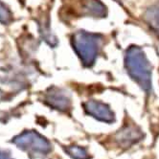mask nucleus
I'll use <instances>...</instances> for the list:
<instances>
[{
	"label": "nucleus",
	"mask_w": 159,
	"mask_h": 159,
	"mask_svg": "<svg viewBox=\"0 0 159 159\" xmlns=\"http://www.w3.org/2000/svg\"><path fill=\"white\" fill-rule=\"evenodd\" d=\"M84 108L88 115L105 123H112L115 121V114L110 107L103 102L89 100L84 103Z\"/></svg>",
	"instance_id": "20e7f679"
},
{
	"label": "nucleus",
	"mask_w": 159,
	"mask_h": 159,
	"mask_svg": "<svg viewBox=\"0 0 159 159\" xmlns=\"http://www.w3.org/2000/svg\"><path fill=\"white\" fill-rule=\"evenodd\" d=\"M146 17L148 20V23L150 24L152 31L156 33L157 36L159 37V6L151 9L147 13Z\"/></svg>",
	"instance_id": "0eeeda50"
},
{
	"label": "nucleus",
	"mask_w": 159,
	"mask_h": 159,
	"mask_svg": "<svg viewBox=\"0 0 159 159\" xmlns=\"http://www.w3.org/2000/svg\"><path fill=\"white\" fill-rule=\"evenodd\" d=\"M44 102L51 107L60 111H67L71 108V98L66 91L60 88L53 87L46 92Z\"/></svg>",
	"instance_id": "39448f33"
},
{
	"label": "nucleus",
	"mask_w": 159,
	"mask_h": 159,
	"mask_svg": "<svg viewBox=\"0 0 159 159\" xmlns=\"http://www.w3.org/2000/svg\"><path fill=\"white\" fill-rule=\"evenodd\" d=\"M125 65L129 77L147 94L152 91V66L143 50L130 46L125 57Z\"/></svg>",
	"instance_id": "f257e3e1"
},
{
	"label": "nucleus",
	"mask_w": 159,
	"mask_h": 159,
	"mask_svg": "<svg viewBox=\"0 0 159 159\" xmlns=\"http://www.w3.org/2000/svg\"><path fill=\"white\" fill-rule=\"evenodd\" d=\"M143 132L134 125H126L115 134V142L119 147L129 148L143 139Z\"/></svg>",
	"instance_id": "423d86ee"
},
{
	"label": "nucleus",
	"mask_w": 159,
	"mask_h": 159,
	"mask_svg": "<svg viewBox=\"0 0 159 159\" xmlns=\"http://www.w3.org/2000/svg\"><path fill=\"white\" fill-rule=\"evenodd\" d=\"M0 159H13V158L11 157V155L9 153L0 150Z\"/></svg>",
	"instance_id": "9d476101"
},
{
	"label": "nucleus",
	"mask_w": 159,
	"mask_h": 159,
	"mask_svg": "<svg viewBox=\"0 0 159 159\" xmlns=\"http://www.w3.org/2000/svg\"><path fill=\"white\" fill-rule=\"evenodd\" d=\"M65 152L74 159H90L85 149L79 146H67L64 148Z\"/></svg>",
	"instance_id": "6e6552de"
},
{
	"label": "nucleus",
	"mask_w": 159,
	"mask_h": 159,
	"mask_svg": "<svg viewBox=\"0 0 159 159\" xmlns=\"http://www.w3.org/2000/svg\"><path fill=\"white\" fill-rule=\"evenodd\" d=\"M1 97H2V92L0 91V99H1Z\"/></svg>",
	"instance_id": "9b49d317"
},
{
	"label": "nucleus",
	"mask_w": 159,
	"mask_h": 159,
	"mask_svg": "<svg viewBox=\"0 0 159 159\" xmlns=\"http://www.w3.org/2000/svg\"><path fill=\"white\" fill-rule=\"evenodd\" d=\"M18 149L28 153L31 158H43L52 150L50 142L35 130H25L13 138Z\"/></svg>",
	"instance_id": "7ed1b4c3"
},
{
	"label": "nucleus",
	"mask_w": 159,
	"mask_h": 159,
	"mask_svg": "<svg viewBox=\"0 0 159 159\" xmlns=\"http://www.w3.org/2000/svg\"><path fill=\"white\" fill-rule=\"evenodd\" d=\"M13 20V15L11 11L0 1V22L2 24L7 25Z\"/></svg>",
	"instance_id": "1a4fd4ad"
},
{
	"label": "nucleus",
	"mask_w": 159,
	"mask_h": 159,
	"mask_svg": "<svg viewBox=\"0 0 159 159\" xmlns=\"http://www.w3.org/2000/svg\"><path fill=\"white\" fill-rule=\"evenodd\" d=\"M102 39L101 35L86 31H78L72 38V46L84 66H92L101 50Z\"/></svg>",
	"instance_id": "f03ea898"
}]
</instances>
